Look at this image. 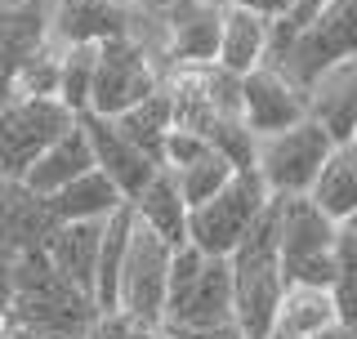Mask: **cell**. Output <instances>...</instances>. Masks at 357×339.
Instances as JSON below:
<instances>
[{
	"label": "cell",
	"instance_id": "cell-1",
	"mask_svg": "<svg viewBox=\"0 0 357 339\" xmlns=\"http://www.w3.org/2000/svg\"><path fill=\"white\" fill-rule=\"evenodd\" d=\"M98 312H103L98 299L89 290H81L67 273H59L50 250L14 255V317H18V326H27V331H36L45 339H81Z\"/></svg>",
	"mask_w": 357,
	"mask_h": 339
},
{
	"label": "cell",
	"instance_id": "cell-2",
	"mask_svg": "<svg viewBox=\"0 0 357 339\" xmlns=\"http://www.w3.org/2000/svg\"><path fill=\"white\" fill-rule=\"evenodd\" d=\"M228 259H232V322L250 339H268L277 331V308L286 295V268H282V246H277V197Z\"/></svg>",
	"mask_w": 357,
	"mask_h": 339
},
{
	"label": "cell",
	"instance_id": "cell-3",
	"mask_svg": "<svg viewBox=\"0 0 357 339\" xmlns=\"http://www.w3.org/2000/svg\"><path fill=\"white\" fill-rule=\"evenodd\" d=\"M344 241V223H335L317 201L308 197H277V246H282L286 286H331L335 255Z\"/></svg>",
	"mask_w": 357,
	"mask_h": 339
},
{
	"label": "cell",
	"instance_id": "cell-4",
	"mask_svg": "<svg viewBox=\"0 0 357 339\" xmlns=\"http://www.w3.org/2000/svg\"><path fill=\"white\" fill-rule=\"evenodd\" d=\"M268 206H273V188L264 183L259 165H241L210 201L192 206V223H188L192 246H201L206 255H232Z\"/></svg>",
	"mask_w": 357,
	"mask_h": 339
},
{
	"label": "cell",
	"instance_id": "cell-5",
	"mask_svg": "<svg viewBox=\"0 0 357 339\" xmlns=\"http://www.w3.org/2000/svg\"><path fill=\"white\" fill-rule=\"evenodd\" d=\"M335 148L331 130L321 121H295V126L277 130V134H259L255 143V165H259L264 183L273 188V197H304L317 183L321 165Z\"/></svg>",
	"mask_w": 357,
	"mask_h": 339
},
{
	"label": "cell",
	"instance_id": "cell-6",
	"mask_svg": "<svg viewBox=\"0 0 357 339\" xmlns=\"http://www.w3.org/2000/svg\"><path fill=\"white\" fill-rule=\"evenodd\" d=\"M76 126V112L63 98L14 94L0 98V179H27L40 152Z\"/></svg>",
	"mask_w": 357,
	"mask_h": 339
},
{
	"label": "cell",
	"instance_id": "cell-7",
	"mask_svg": "<svg viewBox=\"0 0 357 339\" xmlns=\"http://www.w3.org/2000/svg\"><path fill=\"white\" fill-rule=\"evenodd\" d=\"M170 264L174 246L156 236L148 223H134L130 250L121 264V290L116 308L130 312L139 326H165V299H170Z\"/></svg>",
	"mask_w": 357,
	"mask_h": 339
},
{
	"label": "cell",
	"instance_id": "cell-8",
	"mask_svg": "<svg viewBox=\"0 0 357 339\" xmlns=\"http://www.w3.org/2000/svg\"><path fill=\"white\" fill-rule=\"evenodd\" d=\"M344 59H357V0H326L295 31L282 72L299 89H308L326 67L344 63Z\"/></svg>",
	"mask_w": 357,
	"mask_h": 339
},
{
	"label": "cell",
	"instance_id": "cell-9",
	"mask_svg": "<svg viewBox=\"0 0 357 339\" xmlns=\"http://www.w3.org/2000/svg\"><path fill=\"white\" fill-rule=\"evenodd\" d=\"M161 85V67L152 63V45L143 36H116L98 45L94 63V94H89V112L103 116H121L139 98H148Z\"/></svg>",
	"mask_w": 357,
	"mask_h": 339
},
{
	"label": "cell",
	"instance_id": "cell-10",
	"mask_svg": "<svg viewBox=\"0 0 357 339\" xmlns=\"http://www.w3.org/2000/svg\"><path fill=\"white\" fill-rule=\"evenodd\" d=\"M81 126L89 134V148H94V165L134 201L143 188L152 183V174L161 170V161H156L148 148H139V143H134L130 134L116 126V116H103V112H81Z\"/></svg>",
	"mask_w": 357,
	"mask_h": 339
},
{
	"label": "cell",
	"instance_id": "cell-11",
	"mask_svg": "<svg viewBox=\"0 0 357 339\" xmlns=\"http://www.w3.org/2000/svg\"><path fill=\"white\" fill-rule=\"evenodd\" d=\"M241 116L255 130V139L259 134H277L308 116V94L290 81L282 67L264 63L241 76Z\"/></svg>",
	"mask_w": 357,
	"mask_h": 339
},
{
	"label": "cell",
	"instance_id": "cell-12",
	"mask_svg": "<svg viewBox=\"0 0 357 339\" xmlns=\"http://www.w3.org/2000/svg\"><path fill=\"white\" fill-rule=\"evenodd\" d=\"M50 197L36 188H27L22 179H0V250L5 255H27L45 250L54 228H59Z\"/></svg>",
	"mask_w": 357,
	"mask_h": 339
},
{
	"label": "cell",
	"instance_id": "cell-13",
	"mask_svg": "<svg viewBox=\"0 0 357 339\" xmlns=\"http://www.w3.org/2000/svg\"><path fill=\"white\" fill-rule=\"evenodd\" d=\"M50 45L54 31H50V5L45 0L0 5V98L14 94L18 72Z\"/></svg>",
	"mask_w": 357,
	"mask_h": 339
},
{
	"label": "cell",
	"instance_id": "cell-14",
	"mask_svg": "<svg viewBox=\"0 0 357 339\" xmlns=\"http://www.w3.org/2000/svg\"><path fill=\"white\" fill-rule=\"evenodd\" d=\"M165 59L174 63H215L223 31V0H174L161 14Z\"/></svg>",
	"mask_w": 357,
	"mask_h": 339
},
{
	"label": "cell",
	"instance_id": "cell-15",
	"mask_svg": "<svg viewBox=\"0 0 357 339\" xmlns=\"http://www.w3.org/2000/svg\"><path fill=\"white\" fill-rule=\"evenodd\" d=\"M50 31L59 45H103L134 31V9L121 0H54Z\"/></svg>",
	"mask_w": 357,
	"mask_h": 339
},
{
	"label": "cell",
	"instance_id": "cell-16",
	"mask_svg": "<svg viewBox=\"0 0 357 339\" xmlns=\"http://www.w3.org/2000/svg\"><path fill=\"white\" fill-rule=\"evenodd\" d=\"M219 322H232V259L206 255L192 290L165 317V326H174V331H201V326H219Z\"/></svg>",
	"mask_w": 357,
	"mask_h": 339
},
{
	"label": "cell",
	"instance_id": "cell-17",
	"mask_svg": "<svg viewBox=\"0 0 357 339\" xmlns=\"http://www.w3.org/2000/svg\"><path fill=\"white\" fill-rule=\"evenodd\" d=\"M304 94H308V116L321 121L335 143L357 134V59L326 67Z\"/></svg>",
	"mask_w": 357,
	"mask_h": 339
},
{
	"label": "cell",
	"instance_id": "cell-18",
	"mask_svg": "<svg viewBox=\"0 0 357 339\" xmlns=\"http://www.w3.org/2000/svg\"><path fill=\"white\" fill-rule=\"evenodd\" d=\"M134 210H139V223H148L156 236H165L174 250L192 241V232H188V223H192V206H188L183 188H178V174L170 165H161L152 174V183L134 197Z\"/></svg>",
	"mask_w": 357,
	"mask_h": 339
},
{
	"label": "cell",
	"instance_id": "cell-19",
	"mask_svg": "<svg viewBox=\"0 0 357 339\" xmlns=\"http://www.w3.org/2000/svg\"><path fill=\"white\" fill-rule=\"evenodd\" d=\"M268 36H273V18L255 14L241 5H223V31H219V54L215 63L232 76H245L268 59Z\"/></svg>",
	"mask_w": 357,
	"mask_h": 339
},
{
	"label": "cell",
	"instance_id": "cell-20",
	"mask_svg": "<svg viewBox=\"0 0 357 339\" xmlns=\"http://www.w3.org/2000/svg\"><path fill=\"white\" fill-rule=\"evenodd\" d=\"M103 223L107 219H72L59 223L50 236V259L59 264V273H67L81 290L94 295V281H98V250H103Z\"/></svg>",
	"mask_w": 357,
	"mask_h": 339
},
{
	"label": "cell",
	"instance_id": "cell-21",
	"mask_svg": "<svg viewBox=\"0 0 357 339\" xmlns=\"http://www.w3.org/2000/svg\"><path fill=\"white\" fill-rule=\"evenodd\" d=\"M85 170H94V148H89V134H85V126H81V116H76V126L63 130L59 139H54L50 148L40 152V161L27 170V179H22V183L50 197V192H59L63 183L81 179Z\"/></svg>",
	"mask_w": 357,
	"mask_h": 339
},
{
	"label": "cell",
	"instance_id": "cell-22",
	"mask_svg": "<svg viewBox=\"0 0 357 339\" xmlns=\"http://www.w3.org/2000/svg\"><path fill=\"white\" fill-rule=\"evenodd\" d=\"M308 197L317 201L335 223L349 228V219L357 214V134L331 148V156H326V165H321V174H317V183H312Z\"/></svg>",
	"mask_w": 357,
	"mask_h": 339
},
{
	"label": "cell",
	"instance_id": "cell-23",
	"mask_svg": "<svg viewBox=\"0 0 357 339\" xmlns=\"http://www.w3.org/2000/svg\"><path fill=\"white\" fill-rule=\"evenodd\" d=\"M126 201L130 197L112 183L98 165L85 170L81 179H72V183H63L59 192H50V206H54V214H59L63 223H72V219H107V214H116Z\"/></svg>",
	"mask_w": 357,
	"mask_h": 339
},
{
	"label": "cell",
	"instance_id": "cell-24",
	"mask_svg": "<svg viewBox=\"0 0 357 339\" xmlns=\"http://www.w3.org/2000/svg\"><path fill=\"white\" fill-rule=\"evenodd\" d=\"M335 322H340V317H335L331 286H299V281L286 286L282 308H277V331L299 335V339H317Z\"/></svg>",
	"mask_w": 357,
	"mask_h": 339
},
{
	"label": "cell",
	"instance_id": "cell-25",
	"mask_svg": "<svg viewBox=\"0 0 357 339\" xmlns=\"http://www.w3.org/2000/svg\"><path fill=\"white\" fill-rule=\"evenodd\" d=\"M116 126L130 134L134 143H139V148H148L156 161H161V148H165V134L174 130V94L170 89H165V81L152 89L148 98H139V103L134 107H126L116 116ZM165 165V161H161Z\"/></svg>",
	"mask_w": 357,
	"mask_h": 339
},
{
	"label": "cell",
	"instance_id": "cell-26",
	"mask_svg": "<svg viewBox=\"0 0 357 339\" xmlns=\"http://www.w3.org/2000/svg\"><path fill=\"white\" fill-rule=\"evenodd\" d=\"M94 63H98V45H63V85H59V98L76 112V116L89 112Z\"/></svg>",
	"mask_w": 357,
	"mask_h": 339
},
{
	"label": "cell",
	"instance_id": "cell-27",
	"mask_svg": "<svg viewBox=\"0 0 357 339\" xmlns=\"http://www.w3.org/2000/svg\"><path fill=\"white\" fill-rule=\"evenodd\" d=\"M174 174H178V188H183L188 206H201V201H210L232 174H237V161H232V156H223L219 148H210L206 156H197L192 165L174 170Z\"/></svg>",
	"mask_w": 357,
	"mask_h": 339
},
{
	"label": "cell",
	"instance_id": "cell-28",
	"mask_svg": "<svg viewBox=\"0 0 357 339\" xmlns=\"http://www.w3.org/2000/svg\"><path fill=\"white\" fill-rule=\"evenodd\" d=\"M331 299H335V317L357 326V236L344 228L340 255H335V277H331Z\"/></svg>",
	"mask_w": 357,
	"mask_h": 339
},
{
	"label": "cell",
	"instance_id": "cell-29",
	"mask_svg": "<svg viewBox=\"0 0 357 339\" xmlns=\"http://www.w3.org/2000/svg\"><path fill=\"white\" fill-rule=\"evenodd\" d=\"M206 152H210V139H201L197 130H183V126H174L170 134H165L161 161L170 165V170H183V165H192L197 156H206Z\"/></svg>",
	"mask_w": 357,
	"mask_h": 339
},
{
	"label": "cell",
	"instance_id": "cell-30",
	"mask_svg": "<svg viewBox=\"0 0 357 339\" xmlns=\"http://www.w3.org/2000/svg\"><path fill=\"white\" fill-rule=\"evenodd\" d=\"M134 326H139V322H134L130 312H121V308H103L94 322H89V331H85L81 339H130V335H134Z\"/></svg>",
	"mask_w": 357,
	"mask_h": 339
},
{
	"label": "cell",
	"instance_id": "cell-31",
	"mask_svg": "<svg viewBox=\"0 0 357 339\" xmlns=\"http://www.w3.org/2000/svg\"><path fill=\"white\" fill-rule=\"evenodd\" d=\"M223 5L255 9V14H264V18H286L290 14V0H223Z\"/></svg>",
	"mask_w": 357,
	"mask_h": 339
},
{
	"label": "cell",
	"instance_id": "cell-32",
	"mask_svg": "<svg viewBox=\"0 0 357 339\" xmlns=\"http://www.w3.org/2000/svg\"><path fill=\"white\" fill-rule=\"evenodd\" d=\"M188 339H250L237 322H219V326H201V331H183Z\"/></svg>",
	"mask_w": 357,
	"mask_h": 339
},
{
	"label": "cell",
	"instance_id": "cell-33",
	"mask_svg": "<svg viewBox=\"0 0 357 339\" xmlns=\"http://www.w3.org/2000/svg\"><path fill=\"white\" fill-rule=\"evenodd\" d=\"M0 308H14V255L0 250Z\"/></svg>",
	"mask_w": 357,
	"mask_h": 339
},
{
	"label": "cell",
	"instance_id": "cell-34",
	"mask_svg": "<svg viewBox=\"0 0 357 339\" xmlns=\"http://www.w3.org/2000/svg\"><path fill=\"white\" fill-rule=\"evenodd\" d=\"M321 5H326V0H290V14H286V22L299 31V27H304V22H308L312 14H317Z\"/></svg>",
	"mask_w": 357,
	"mask_h": 339
},
{
	"label": "cell",
	"instance_id": "cell-35",
	"mask_svg": "<svg viewBox=\"0 0 357 339\" xmlns=\"http://www.w3.org/2000/svg\"><path fill=\"white\" fill-rule=\"evenodd\" d=\"M126 9H134V14H165V9L174 5V0H121Z\"/></svg>",
	"mask_w": 357,
	"mask_h": 339
},
{
	"label": "cell",
	"instance_id": "cell-36",
	"mask_svg": "<svg viewBox=\"0 0 357 339\" xmlns=\"http://www.w3.org/2000/svg\"><path fill=\"white\" fill-rule=\"evenodd\" d=\"M317 339H357V326H349V322H335V326H326Z\"/></svg>",
	"mask_w": 357,
	"mask_h": 339
},
{
	"label": "cell",
	"instance_id": "cell-37",
	"mask_svg": "<svg viewBox=\"0 0 357 339\" xmlns=\"http://www.w3.org/2000/svg\"><path fill=\"white\" fill-rule=\"evenodd\" d=\"M130 339H165V335H161V326H134Z\"/></svg>",
	"mask_w": 357,
	"mask_h": 339
},
{
	"label": "cell",
	"instance_id": "cell-38",
	"mask_svg": "<svg viewBox=\"0 0 357 339\" xmlns=\"http://www.w3.org/2000/svg\"><path fill=\"white\" fill-rule=\"evenodd\" d=\"M5 339H45V335H36V331H27V326H14Z\"/></svg>",
	"mask_w": 357,
	"mask_h": 339
},
{
	"label": "cell",
	"instance_id": "cell-39",
	"mask_svg": "<svg viewBox=\"0 0 357 339\" xmlns=\"http://www.w3.org/2000/svg\"><path fill=\"white\" fill-rule=\"evenodd\" d=\"M161 335H165V339H188L183 331H174V326H161Z\"/></svg>",
	"mask_w": 357,
	"mask_h": 339
},
{
	"label": "cell",
	"instance_id": "cell-40",
	"mask_svg": "<svg viewBox=\"0 0 357 339\" xmlns=\"http://www.w3.org/2000/svg\"><path fill=\"white\" fill-rule=\"evenodd\" d=\"M268 339H299V335H286V331H273V335H268Z\"/></svg>",
	"mask_w": 357,
	"mask_h": 339
},
{
	"label": "cell",
	"instance_id": "cell-41",
	"mask_svg": "<svg viewBox=\"0 0 357 339\" xmlns=\"http://www.w3.org/2000/svg\"><path fill=\"white\" fill-rule=\"evenodd\" d=\"M349 228H353V232H357V214H353V219H349Z\"/></svg>",
	"mask_w": 357,
	"mask_h": 339
},
{
	"label": "cell",
	"instance_id": "cell-42",
	"mask_svg": "<svg viewBox=\"0 0 357 339\" xmlns=\"http://www.w3.org/2000/svg\"><path fill=\"white\" fill-rule=\"evenodd\" d=\"M0 5H18V0H0Z\"/></svg>",
	"mask_w": 357,
	"mask_h": 339
},
{
	"label": "cell",
	"instance_id": "cell-43",
	"mask_svg": "<svg viewBox=\"0 0 357 339\" xmlns=\"http://www.w3.org/2000/svg\"><path fill=\"white\" fill-rule=\"evenodd\" d=\"M349 232H353V228H349ZM353 236H357V232H353Z\"/></svg>",
	"mask_w": 357,
	"mask_h": 339
}]
</instances>
